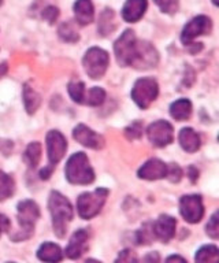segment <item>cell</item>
<instances>
[{
    "label": "cell",
    "instance_id": "6da1fadb",
    "mask_svg": "<svg viewBox=\"0 0 219 263\" xmlns=\"http://www.w3.org/2000/svg\"><path fill=\"white\" fill-rule=\"evenodd\" d=\"M116 61L121 66H133L137 69H149L157 63V52L152 45L138 41L132 30H125L115 41Z\"/></svg>",
    "mask_w": 219,
    "mask_h": 263
},
{
    "label": "cell",
    "instance_id": "7a4b0ae2",
    "mask_svg": "<svg viewBox=\"0 0 219 263\" xmlns=\"http://www.w3.org/2000/svg\"><path fill=\"white\" fill-rule=\"evenodd\" d=\"M50 213L52 215V226L58 237H63L66 234L67 223L73 219V207L70 201L63 196L62 193L52 191L48 200Z\"/></svg>",
    "mask_w": 219,
    "mask_h": 263
},
{
    "label": "cell",
    "instance_id": "3957f363",
    "mask_svg": "<svg viewBox=\"0 0 219 263\" xmlns=\"http://www.w3.org/2000/svg\"><path fill=\"white\" fill-rule=\"evenodd\" d=\"M65 173L67 181L75 185L92 184L95 180V172L84 152H77L67 160Z\"/></svg>",
    "mask_w": 219,
    "mask_h": 263
},
{
    "label": "cell",
    "instance_id": "277c9868",
    "mask_svg": "<svg viewBox=\"0 0 219 263\" xmlns=\"http://www.w3.org/2000/svg\"><path fill=\"white\" fill-rule=\"evenodd\" d=\"M108 189L97 188L93 192H87L79 195L77 200V210L79 217L84 219H91L102 211L104 203L107 200Z\"/></svg>",
    "mask_w": 219,
    "mask_h": 263
},
{
    "label": "cell",
    "instance_id": "5b68a950",
    "mask_svg": "<svg viewBox=\"0 0 219 263\" xmlns=\"http://www.w3.org/2000/svg\"><path fill=\"white\" fill-rule=\"evenodd\" d=\"M40 218V209L33 200H24L18 204V222L21 226L22 233L13 236L14 240L21 241L29 238L33 233L34 225Z\"/></svg>",
    "mask_w": 219,
    "mask_h": 263
},
{
    "label": "cell",
    "instance_id": "8992f818",
    "mask_svg": "<svg viewBox=\"0 0 219 263\" xmlns=\"http://www.w3.org/2000/svg\"><path fill=\"white\" fill-rule=\"evenodd\" d=\"M83 63L88 76L93 80H97V78L103 77L106 73L108 63H110V57L104 49L93 47V48L88 49V52L84 57Z\"/></svg>",
    "mask_w": 219,
    "mask_h": 263
},
{
    "label": "cell",
    "instance_id": "52a82bcc",
    "mask_svg": "<svg viewBox=\"0 0 219 263\" xmlns=\"http://www.w3.org/2000/svg\"><path fill=\"white\" fill-rule=\"evenodd\" d=\"M159 86L153 78H140L137 80L132 89V99L140 108H148L149 104L157 98Z\"/></svg>",
    "mask_w": 219,
    "mask_h": 263
},
{
    "label": "cell",
    "instance_id": "ba28073f",
    "mask_svg": "<svg viewBox=\"0 0 219 263\" xmlns=\"http://www.w3.org/2000/svg\"><path fill=\"white\" fill-rule=\"evenodd\" d=\"M180 211L186 222L197 223L204 215V205L198 195H186L180 200Z\"/></svg>",
    "mask_w": 219,
    "mask_h": 263
},
{
    "label": "cell",
    "instance_id": "9c48e42d",
    "mask_svg": "<svg viewBox=\"0 0 219 263\" xmlns=\"http://www.w3.org/2000/svg\"><path fill=\"white\" fill-rule=\"evenodd\" d=\"M67 149V141L65 136L58 130H51L47 135V151H48V160L50 166L48 168L54 170L56 164L62 160Z\"/></svg>",
    "mask_w": 219,
    "mask_h": 263
},
{
    "label": "cell",
    "instance_id": "30bf717a",
    "mask_svg": "<svg viewBox=\"0 0 219 263\" xmlns=\"http://www.w3.org/2000/svg\"><path fill=\"white\" fill-rule=\"evenodd\" d=\"M211 28H212V22H211V20L208 16H196V18H193L190 22H188L185 28H184V30H182V43L185 45L193 44L192 41H193L196 37L202 36V34H206V33H210Z\"/></svg>",
    "mask_w": 219,
    "mask_h": 263
},
{
    "label": "cell",
    "instance_id": "8fae6325",
    "mask_svg": "<svg viewBox=\"0 0 219 263\" xmlns=\"http://www.w3.org/2000/svg\"><path fill=\"white\" fill-rule=\"evenodd\" d=\"M149 141L155 145V147H166L170 143H173L174 139V130L173 126L166 121H156V122L151 123L147 130Z\"/></svg>",
    "mask_w": 219,
    "mask_h": 263
},
{
    "label": "cell",
    "instance_id": "7c38bea8",
    "mask_svg": "<svg viewBox=\"0 0 219 263\" xmlns=\"http://www.w3.org/2000/svg\"><path fill=\"white\" fill-rule=\"evenodd\" d=\"M73 137L79 144H83L84 147L92 148V149H102L106 144L103 136L97 135L96 132L92 130L91 127L85 126V125L75 126L74 132H73Z\"/></svg>",
    "mask_w": 219,
    "mask_h": 263
},
{
    "label": "cell",
    "instance_id": "4fadbf2b",
    "mask_svg": "<svg viewBox=\"0 0 219 263\" xmlns=\"http://www.w3.org/2000/svg\"><path fill=\"white\" fill-rule=\"evenodd\" d=\"M177 221L170 215H161L155 223H152V232L155 238H159L161 241L169 242L175 234Z\"/></svg>",
    "mask_w": 219,
    "mask_h": 263
},
{
    "label": "cell",
    "instance_id": "5bb4252c",
    "mask_svg": "<svg viewBox=\"0 0 219 263\" xmlns=\"http://www.w3.org/2000/svg\"><path fill=\"white\" fill-rule=\"evenodd\" d=\"M138 177L149 181L165 178V177H167V164L162 162L161 159H156V158L149 159L140 167Z\"/></svg>",
    "mask_w": 219,
    "mask_h": 263
},
{
    "label": "cell",
    "instance_id": "9a60e30c",
    "mask_svg": "<svg viewBox=\"0 0 219 263\" xmlns=\"http://www.w3.org/2000/svg\"><path fill=\"white\" fill-rule=\"evenodd\" d=\"M88 237L89 234L85 229L77 230L70 238V242L66 248L67 258L78 259L88 248Z\"/></svg>",
    "mask_w": 219,
    "mask_h": 263
},
{
    "label": "cell",
    "instance_id": "2e32d148",
    "mask_svg": "<svg viewBox=\"0 0 219 263\" xmlns=\"http://www.w3.org/2000/svg\"><path fill=\"white\" fill-rule=\"evenodd\" d=\"M147 10V0H128L122 10V16L126 22H137Z\"/></svg>",
    "mask_w": 219,
    "mask_h": 263
},
{
    "label": "cell",
    "instance_id": "e0dca14e",
    "mask_svg": "<svg viewBox=\"0 0 219 263\" xmlns=\"http://www.w3.org/2000/svg\"><path fill=\"white\" fill-rule=\"evenodd\" d=\"M75 20L79 25H88L93 21V4L91 0H77L74 4Z\"/></svg>",
    "mask_w": 219,
    "mask_h": 263
},
{
    "label": "cell",
    "instance_id": "ac0fdd59",
    "mask_svg": "<svg viewBox=\"0 0 219 263\" xmlns=\"http://www.w3.org/2000/svg\"><path fill=\"white\" fill-rule=\"evenodd\" d=\"M180 144L186 152H196L200 148V136L192 127H184L180 132Z\"/></svg>",
    "mask_w": 219,
    "mask_h": 263
},
{
    "label": "cell",
    "instance_id": "d6986e66",
    "mask_svg": "<svg viewBox=\"0 0 219 263\" xmlns=\"http://www.w3.org/2000/svg\"><path fill=\"white\" fill-rule=\"evenodd\" d=\"M38 259L44 262H61L63 259V252L59 246L54 242H44L37 251Z\"/></svg>",
    "mask_w": 219,
    "mask_h": 263
},
{
    "label": "cell",
    "instance_id": "ffe728a7",
    "mask_svg": "<svg viewBox=\"0 0 219 263\" xmlns=\"http://www.w3.org/2000/svg\"><path fill=\"white\" fill-rule=\"evenodd\" d=\"M170 114L177 121H186L192 114V103L188 99H180L170 106Z\"/></svg>",
    "mask_w": 219,
    "mask_h": 263
},
{
    "label": "cell",
    "instance_id": "44dd1931",
    "mask_svg": "<svg viewBox=\"0 0 219 263\" xmlns=\"http://www.w3.org/2000/svg\"><path fill=\"white\" fill-rule=\"evenodd\" d=\"M40 102H42L40 95L34 92L29 85H25V88H24V103H25L26 110L29 114H33L34 111L37 110Z\"/></svg>",
    "mask_w": 219,
    "mask_h": 263
},
{
    "label": "cell",
    "instance_id": "7402d4cb",
    "mask_svg": "<svg viewBox=\"0 0 219 263\" xmlns=\"http://www.w3.org/2000/svg\"><path fill=\"white\" fill-rule=\"evenodd\" d=\"M14 189H15V184L13 178L0 170V201L7 200L9 197H11Z\"/></svg>",
    "mask_w": 219,
    "mask_h": 263
},
{
    "label": "cell",
    "instance_id": "603a6c76",
    "mask_svg": "<svg viewBox=\"0 0 219 263\" xmlns=\"http://www.w3.org/2000/svg\"><path fill=\"white\" fill-rule=\"evenodd\" d=\"M40 158H42V145L40 143H30L28 145L25 151V155H24V159L29 167H36L40 162Z\"/></svg>",
    "mask_w": 219,
    "mask_h": 263
},
{
    "label": "cell",
    "instance_id": "cb8c5ba5",
    "mask_svg": "<svg viewBox=\"0 0 219 263\" xmlns=\"http://www.w3.org/2000/svg\"><path fill=\"white\" fill-rule=\"evenodd\" d=\"M219 258V251L215 246H206L196 254V262H215Z\"/></svg>",
    "mask_w": 219,
    "mask_h": 263
},
{
    "label": "cell",
    "instance_id": "d4e9b609",
    "mask_svg": "<svg viewBox=\"0 0 219 263\" xmlns=\"http://www.w3.org/2000/svg\"><path fill=\"white\" fill-rule=\"evenodd\" d=\"M104 99H106V92L102 88H92L89 92H85V98H84V104L88 106H100L103 104Z\"/></svg>",
    "mask_w": 219,
    "mask_h": 263
},
{
    "label": "cell",
    "instance_id": "484cf974",
    "mask_svg": "<svg viewBox=\"0 0 219 263\" xmlns=\"http://www.w3.org/2000/svg\"><path fill=\"white\" fill-rule=\"evenodd\" d=\"M59 36L62 37V40L67 43H75L78 40V32L75 30V26L71 22H63L59 28Z\"/></svg>",
    "mask_w": 219,
    "mask_h": 263
},
{
    "label": "cell",
    "instance_id": "4316f807",
    "mask_svg": "<svg viewBox=\"0 0 219 263\" xmlns=\"http://www.w3.org/2000/svg\"><path fill=\"white\" fill-rule=\"evenodd\" d=\"M112 26H115L114 25V12L111 10H106V11L100 15V22H99V29L100 32L103 36L108 34L110 32H112L115 28H112Z\"/></svg>",
    "mask_w": 219,
    "mask_h": 263
},
{
    "label": "cell",
    "instance_id": "83f0119b",
    "mask_svg": "<svg viewBox=\"0 0 219 263\" xmlns=\"http://www.w3.org/2000/svg\"><path fill=\"white\" fill-rule=\"evenodd\" d=\"M85 85L81 81H71L69 84V95L75 103H84V98H85Z\"/></svg>",
    "mask_w": 219,
    "mask_h": 263
},
{
    "label": "cell",
    "instance_id": "f1b7e54d",
    "mask_svg": "<svg viewBox=\"0 0 219 263\" xmlns=\"http://www.w3.org/2000/svg\"><path fill=\"white\" fill-rule=\"evenodd\" d=\"M143 123L140 121H134L133 123H130L126 129H125V136L128 137L129 140H137L140 139L143 136Z\"/></svg>",
    "mask_w": 219,
    "mask_h": 263
},
{
    "label": "cell",
    "instance_id": "f546056e",
    "mask_svg": "<svg viewBox=\"0 0 219 263\" xmlns=\"http://www.w3.org/2000/svg\"><path fill=\"white\" fill-rule=\"evenodd\" d=\"M155 3L166 14H175L178 10V0H155Z\"/></svg>",
    "mask_w": 219,
    "mask_h": 263
},
{
    "label": "cell",
    "instance_id": "4dcf8cb0",
    "mask_svg": "<svg viewBox=\"0 0 219 263\" xmlns=\"http://www.w3.org/2000/svg\"><path fill=\"white\" fill-rule=\"evenodd\" d=\"M207 234L211 238L219 237V223H218V213L212 214V217L207 223Z\"/></svg>",
    "mask_w": 219,
    "mask_h": 263
},
{
    "label": "cell",
    "instance_id": "1f68e13d",
    "mask_svg": "<svg viewBox=\"0 0 219 263\" xmlns=\"http://www.w3.org/2000/svg\"><path fill=\"white\" fill-rule=\"evenodd\" d=\"M42 16L46 21H48L50 24H54L55 21L58 20L59 16V10L55 6H47V7L43 8Z\"/></svg>",
    "mask_w": 219,
    "mask_h": 263
},
{
    "label": "cell",
    "instance_id": "d6a6232c",
    "mask_svg": "<svg viewBox=\"0 0 219 263\" xmlns=\"http://www.w3.org/2000/svg\"><path fill=\"white\" fill-rule=\"evenodd\" d=\"M167 177L171 182H178L182 177V170L178 164H170L167 166Z\"/></svg>",
    "mask_w": 219,
    "mask_h": 263
},
{
    "label": "cell",
    "instance_id": "836d02e7",
    "mask_svg": "<svg viewBox=\"0 0 219 263\" xmlns=\"http://www.w3.org/2000/svg\"><path fill=\"white\" fill-rule=\"evenodd\" d=\"M118 260H121V262H136L137 258L134 256V254H133L132 251L126 250L124 251V252H121Z\"/></svg>",
    "mask_w": 219,
    "mask_h": 263
},
{
    "label": "cell",
    "instance_id": "e575fe53",
    "mask_svg": "<svg viewBox=\"0 0 219 263\" xmlns=\"http://www.w3.org/2000/svg\"><path fill=\"white\" fill-rule=\"evenodd\" d=\"M10 226H11V223H10L9 218L3 215V214H0V236L5 232H7L10 229Z\"/></svg>",
    "mask_w": 219,
    "mask_h": 263
},
{
    "label": "cell",
    "instance_id": "d590c367",
    "mask_svg": "<svg viewBox=\"0 0 219 263\" xmlns=\"http://www.w3.org/2000/svg\"><path fill=\"white\" fill-rule=\"evenodd\" d=\"M6 71H7V66H6V63H2V65H0V77L5 74Z\"/></svg>",
    "mask_w": 219,
    "mask_h": 263
},
{
    "label": "cell",
    "instance_id": "8d00e7d4",
    "mask_svg": "<svg viewBox=\"0 0 219 263\" xmlns=\"http://www.w3.org/2000/svg\"><path fill=\"white\" fill-rule=\"evenodd\" d=\"M170 260H181V262H185V259L180 258V256H170V258H167V262H170Z\"/></svg>",
    "mask_w": 219,
    "mask_h": 263
},
{
    "label": "cell",
    "instance_id": "74e56055",
    "mask_svg": "<svg viewBox=\"0 0 219 263\" xmlns=\"http://www.w3.org/2000/svg\"><path fill=\"white\" fill-rule=\"evenodd\" d=\"M0 6H2V0H0Z\"/></svg>",
    "mask_w": 219,
    "mask_h": 263
}]
</instances>
